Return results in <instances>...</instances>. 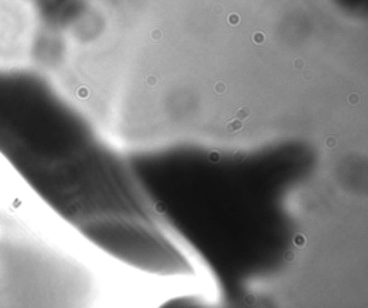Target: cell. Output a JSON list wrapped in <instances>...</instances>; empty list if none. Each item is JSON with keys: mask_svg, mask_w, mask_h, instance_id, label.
<instances>
[{"mask_svg": "<svg viewBox=\"0 0 368 308\" xmlns=\"http://www.w3.org/2000/svg\"><path fill=\"white\" fill-rule=\"evenodd\" d=\"M285 259H294V255H292V252H286L285 253Z\"/></svg>", "mask_w": 368, "mask_h": 308, "instance_id": "obj_3", "label": "cell"}, {"mask_svg": "<svg viewBox=\"0 0 368 308\" xmlns=\"http://www.w3.org/2000/svg\"><path fill=\"white\" fill-rule=\"evenodd\" d=\"M249 114H250V109L246 108V107H243V108H240L237 113H236L234 118H237V120H246V118L249 117Z\"/></svg>", "mask_w": 368, "mask_h": 308, "instance_id": "obj_2", "label": "cell"}, {"mask_svg": "<svg viewBox=\"0 0 368 308\" xmlns=\"http://www.w3.org/2000/svg\"><path fill=\"white\" fill-rule=\"evenodd\" d=\"M242 128H243V123H242V120L233 118V120H232L230 123H227V125H226V131L229 132V134H234V132H237L239 130H242Z\"/></svg>", "mask_w": 368, "mask_h": 308, "instance_id": "obj_1", "label": "cell"}]
</instances>
